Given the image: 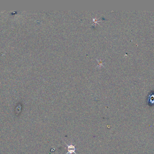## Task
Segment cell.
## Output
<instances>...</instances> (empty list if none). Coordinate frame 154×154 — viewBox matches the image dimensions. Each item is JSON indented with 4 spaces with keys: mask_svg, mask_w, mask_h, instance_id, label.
Returning a JSON list of instances; mask_svg holds the SVG:
<instances>
[{
    "mask_svg": "<svg viewBox=\"0 0 154 154\" xmlns=\"http://www.w3.org/2000/svg\"><path fill=\"white\" fill-rule=\"evenodd\" d=\"M65 144L68 146V152L66 154H72L73 153H74L75 154H77L75 152V151L76 150V148L75 147V146H73V145H68L66 143H65Z\"/></svg>",
    "mask_w": 154,
    "mask_h": 154,
    "instance_id": "obj_1",
    "label": "cell"
}]
</instances>
